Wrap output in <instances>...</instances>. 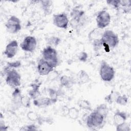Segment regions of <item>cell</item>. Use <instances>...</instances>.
<instances>
[{
  "label": "cell",
  "instance_id": "cell-5",
  "mask_svg": "<svg viewBox=\"0 0 131 131\" xmlns=\"http://www.w3.org/2000/svg\"><path fill=\"white\" fill-rule=\"evenodd\" d=\"M5 81L8 85L12 89L19 86L21 84V76L15 69H11L6 74Z\"/></svg>",
  "mask_w": 131,
  "mask_h": 131
},
{
  "label": "cell",
  "instance_id": "cell-2",
  "mask_svg": "<svg viewBox=\"0 0 131 131\" xmlns=\"http://www.w3.org/2000/svg\"><path fill=\"white\" fill-rule=\"evenodd\" d=\"M105 118L95 110L92 111L86 118V124L91 129H97L103 126Z\"/></svg>",
  "mask_w": 131,
  "mask_h": 131
},
{
  "label": "cell",
  "instance_id": "cell-19",
  "mask_svg": "<svg viewBox=\"0 0 131 131\" xmlns=\"http://www.w3.org/2000/svg\"><path fill=\"white\" fill-rule=\"evenodd\" d=\"M91 80L89 74L84 70H81L78 74V81L80 84L89 83Z\"/></svg>",
  "mask_w": 131,
  "mask_h": 131
},
{
  "label": "cell",
  "instance_id": "cell-10",
  "mask_svg": "<svg viewBox=\"0 0 131 131\" xmlns=\"http://www.w3.org/2000/svg\"><path fill=\"white\" fill-rule=\"evenodd\" d=\"M37 69L40 75L47 76L52 72L54 68L49 62L42 58L38 61Z\"/></svg>",
  "mask_w": 131,
  "mask_h": 131
},
{
  "label": "cell",
  "instance_id": "cell-26",
  "mask_svg": "<svg viewBox=\"0 0 131 131\" xmlns=\"http://www.w3.org/2000/svg\"><path fill=\"white\" fill-rule=\"evenodd\" d=\"M128 98L125 94H120L116 100V102L120 105H126L128 102Z\"/></svg>",
  "mask_w": 131,
  "mask_h": 131
},
{
  "label": "cell",
  "instance_id": "cell-1",
  "mask_svg": "<svg viewBox=\"0 0 131 131\" xmlns=\"http://www.w3.org/2000/svg\"><path fill=\"white\" fill-rule=\"evenodd\" d=\"M101 40L106 51H110L116 48L119 42L118 36L112 30H106L102 33Z\"/></svg>",
  "mask_w": 131,
  "mask_h": 131
},
{
  "label": "cell",
  "instance_id": "cell-23",
  "mask_svg": "<svg viewBox=\"0 0 131 131\" xmlns=\"http://www.w3.org/2000/svg\"><path fill=\"white\" fill-rule=\"evenodd\" d=\"M95 111L105 118L108 114L109 109L106 104L102 103L96 107Z\"/></svg>",
  "mask_w": 131,
  "mask_h": 131
},
{
  "label": "cell",
  "instance_id": "cell-33",
  "mask_svg": "<svg viewBox=\"0 0 131 131\" xmlns=\"http://www.w3.org/2000/svg\"><path fill=\"white\" fill-rule=\"evenodd\" d=\"M7 66L11 69H14L20 67L21 66V62L19 60L14 61L13 62H7Z\"/></svg>",
  "mask_w": 131,
  "mask_h": 131
},
{
  "label": "cell",
  "instance_id": "cell-17",
  "mask_svg": "<svg viewBox=\"0 0 131 131\" xmlns=\"http://www.w3.org/2000/svg\"><path fill=\"white\" fill-rule=\"evenodd\" d=\"M102 33L103 32L101 29L98 28H94L88 34L89 40L92 42L95 40L100 39L101 38Z\"/></svg>",
  "mask_w": 131,
  "mask_h": 131
},
{
  "label": "cell",
  "instance_id": "cell-15",
  "mask_svg": "<svg viewBox=\"0 0 131 131\" xmlns=\"http://www.w3.org/2000/svg\"><path fill=\"white\" fill-rule=\"evenodd\" d=\"M41 82H34L32 83L30 85L32 89L29 91L28 94L29 97L33 100L39 98L40 96L41 93L39 91V87L41 85Z\"/></svg>",
  "mask_w": 131,
  "mask_h": 131
},
{
  "label": "cell",
  "instance_id": "cell-18",
  "mask_svg": "<svg viewBox=\"0 0 131 131\" xmlns=\"http://www.w3.org/2000/svg\"><path fill=\"white\" fill-rule=\"evenodd\" d=\"M60 83L61 86L69 89L75 83V81L71 77L63 75L60 78Z\"/></svg>",
  "mask_w": 131,
  "mask_h": 131
},
{
  "label": "cell",
  "instance_id": "cell-14",
  "mask_svg": "<svg viewBox=\"0 0 131 131\" xmlns=\"http://www.w3.org/2000/svg\"><path fill=\"white\" fill-rule=\"evenodd\" d=\"M85 12L79 6H76L73 8L70 12L71 18L77 19L80 21H84Z\"/></svg>",
  "mask_w": 131,
  "mask_h": 131
},
{
  "label": "cell",
  "instance_id": "cell-31",
  "mask_svg": "<svg viewBox=\"0 0 131 131\" xmlns=\"http://www.w3.org/2000/svg\"><path fill=\"white\" fill-rule=\"evenodd\" d=\"M117 131H130V128L129 125L126 122H124L116 126Z\"/></svg>",
  "mask_w": 131,
  "mask_h": 131
},
{
  "label": "cell",
  "instance_id": "cell-6",
  "mask_svg": "<svg viewBox=\"0 0 131 131\" xmlns=\"http://www.w3.org/2000/svg\"><path fill=\"white\" fill-rule=\"evenodd\" d=\"M111 20V15L106 10H102L99 11L96 17L97 28L102 30L110 25Z\"/></svg>",
  "mask_w": 131,
  "mask_h": 131
},
{
  "label": "cell",
  "instance_id": "cell-8",
  "mask_svg": "<svg viewBox=\"0 0 131 131\" xmlns=\"http://www.w3.org/2000/svg\"><path fill=\"white\" fill-rule=\"evenodd\" d=\"M36 46V39L34 36L31 35L26 36L20 43V47L22 50L27 52H33L35 50Z\"/></svg>",
  "mask_w": 131,
  "mask_h": 131
},
{
  "label": "cell",
  "instance_id": "cell-20",
  "mask_svg": "<svg viewBox=\"0 0 131 131\" xmlns=\"http://www.w3.org/2000/svg\"><path fill=\"white\" fill-rule=\"evenodd\" d=\"M41 7L46 15L50 14L52 12V6L53 2L50 0H43L40 1Z\"/></svg>",
  "mask_w": 131,
  "mask_h": 131
},
{
  "label": "cell",
  "instance_id": "cell-38",
  "mask_svg": "<svg viewBox=\"0 0 131 131\" xmlns=\"http://www.w3.org/2000/svg\"><path fill=\"white\" fill-rule=\"evenodd\" d=\"M5 122L2 121V120H1V123H0V130L1 131H6L8 129V127L7 126H6L5 123Z\"/></svg>",
  "mask_w": 131,
  "mask_h": 131
},
{
  "label": "cell",
  "instance_id": "cell-35",
  "mask_svg": "<svg viewBox=\"0 0 131 131\" xmlns=\"http://www.w3.org/2000/svg\"><path fill=\"white\" fill-rule=\"evenodd\" d=\"M78 60L80 61L84 62H86L88 60V55L86 52H84V51H82V52L79 53V54L78 55Z\"/></svg>",
  "mask_w": 131,
  "mask_h": 131
},
{
  "label": "cell",
  "instance_id": "cell-4",
  "mask_svg": "<svg viewBox=\"0 0 131 131\" xmlns=\"http://www.w3.org/2000/svg\"><path fill=\"white\" fill-rule=\"evenodd\" d=\"M42 58L49 62L54 68L58 64V59L56 50L51 46H47L42 51Z\"/></svg>",
  "mask_w": 131,
  "mask_h": 131
},
{
  "label": "cell",
  "instance_id": "cell-30",
  "mask_svg": "<svg viewBox=\"0 0 131 131\" xmlns=\"http://www.w3.org/2000/svg\"><path fill=\"white\" fill-rule=\"evenodd\" d=\"M27 117L28 120H29L30 121L32 122H35L38 121L40 116L34 111H29L27 114Z\"/></svg>",
  "mask_w": 131,
  "mask_h": 131
},
{
  "label": "cell",
  "instance_id": "cell-22",
  "mask_svg": "<svg viewBox=\"0 0 131 131\" xmlns=\"http://www.w3.org/2000/svg\"><path fill=\"white\" fill-rule=\"evenodd\" d=\"M77 104L79 107L84 110L88 111H92V108L91 103L85 99H80L77 102Z\"/></svg>",
  "mask_w": 131,
  "mask_h": 131
},
{
  "label": "cell",
  "instance_id": "cell-3",
  "mask_svg": "<svg viewBox=\"0 0 131 131\" xmlns=\"http://www.w3.org/2000/svg\"><path fill=\"white\" fill-rule=\"evenodd\" d=\"M101 79L105 82H110L115 77V71L114 68L105 61H102L99 69Z\"/></svg>",
  "mask_w": 131,
  "mask_h": 131
},
{
  "label": "cell",
  "instance_id": "cell-37",
  "mask_svg": "<svg viewBox=\"0 0 131 131\" xmlns=\"http://www.w3.org/2000/svg\"><path fill=\"white\" fill-rule=\"evenodd\" d=\"M69 111V108L67 106H64L62 108V114L63 116H67L68 115V113Z\"/></svg>",
  "mask_w": 131,
  "mask_h": 131
},
{
  "label": "cell",
  "instance_id": "cell-21",
  "mask_svg": "<svg viewBox=\"0 0 131 131\" xmlns=\"http://www.w3.org/2000/svg\"><path fill=\"white\" fill-rule=\"evenodd\" d=\"M120 94V93H119L118 92L112 90L109 94L107 95L104 97V100L105 102H107L108 103L112 104L114 101H116V100L117 97Z\"/></svg>",
  "mask_w": 131,
  "mask_h": 131
},
{
  "label": "cell",
  "instance_id": "cell-11",
  "mask_svg": "<svg viewBox=\"0 0 131 131\" xmlns=\"http://www.w3.org/2000/svg\"><path fill=\"white\" fill-rule=\"evenodd\" d=\"M18 49V44L17 41L16 40H13L7 45L4 53L8 58H12L16 55Z\"/></svg>",
  "mask_w": 131,
  "mask_h": 131
},
{
  "label": "cell",
  "instance_id": "cell-9",
  "mask_svg": "<svg viewBox=\"0 0 131 131\" xmlns=\"http://www.w3.org/2000/svg\"><path fill=\"white\" fill-rule=\"evenodd\" d=\"M53 23L54 26L57 28L67 29L69 24V19L67 15L63 12L53 15Z\"/></svg>",
  "mask_w": 131,
  "mask_h": 131
},
{
  "label": "cell",
  "instance_id": "cell-27",
  "mask_svg": "<svg viewBox=\"0 0 131 131\" xmlns=\"http://www.w3.org/2000/svg\"><path fill=\"white\" fill-rule=\"evenodd\" d=\"M48 92L49 97L56 103L57 101L58 97L59 96L58 92L54 89L49 88L48 90Z\"/></svg>",
  "mask_w": 131,
  "mask_h": 131
},
{
  "label": "cell",
  "instance_id": "cell-7",
  "mask_svg": "<svg viewBox=\"0 0 131 131\" xmlns=\"http://www.w3.org/2000/svg\"><path fill=\"white\" fill-rule=\"evenodd\" d=\"M5 27L9 33L16 34L21 29V21L17 16L12 15L5 23Z\"/></svg>",
  "mask_w": 131,
  "mask_h": 131
},
{
  "label": "cell",
  "instance_id": "cell-13",
  "mask_svg": "<svg viewBox=\"0 0 131 131\" xmlns=\"http://www.w3.org/2000/svg\"><path fill=\"white\" fill-rule=\"evenodd\" d=\"M128 118V115L126 113L117 110L113 116V121L114 125L116 126L126 121Z\"/></svg>",
  "mask_w": 131,
  "mask_h": 131
},
{
  "label": "cell",
  "instance_id": "cell-12",
  "mask_svg": "<svg viewBox=\"0 0 131 131\" xmlns=\"http://www.w3.org/2000/svg\"><path fill=\"white\" fill-rule=\"evenodd\" d=\"M55 102L49 97H39L33 100V104L38 107H46L55 103Z\"/></svg>",
  "mask_w": 131,
  "mask_h": 131
},
{
  "label": "cell",
  "instance_id": "cell-25",
  "mask_svg": "<svg viewBox=\"0 0 131 131\" xmlns=\"http://www.w3.org/2000/svg\"><path fill=\"white\" fill-rule=\"evenodd\" d=\"M79 115V110L75 107H71L69 108L68 116L72 120H76Z\"/></svg>",
  "mask_w": 131,
  "mask_h": 131
},
{
  "label": "cell",
  "instance_id": "cell-24",
  "mask_svg": "<svg viewBox=\"0 0 131 131\" xmlns=\"http://www.w3.org/2000/svg\"><path fill=\"white\" fill-rule=\"evenodd\" d=\"M47 43L49 46L51 47H56L58 45H59V43L61 42V39L59 37L55 36H50L49 38H48L46 39Z\"/></svg>",
  "mask_w": 131,
  "mask_h": 131
},
{
  "label": "cell",
  "instance_id": "cell-32",
  "mask_svg": "<svg viewBox=\"0 0 131 131\" xmlns=\"http://www.w3.org/2000/svg\"><path fill=\"white\" fill-rule=\"evenodd\" d=\"M120 0H108L106 1L107 4L114 7L116 9H118L120 7Z\"/></svg>",
  "mask_w": 131,
  "mask_h": 131
},
{
  "label": "cell",
  "instance_id": "cell-36",
  "mask_svg": "<svg viewBox=\"0 0 131 131\" xmlns=\"http://www.w3.org/2000/svg\"><path fill=\"white\" fill-rule=\"evenodd\" d=\"M20 130H38V128L35 124H32L27 125L21 127Z\"/></svg>",
  "mask_w": 131,
  "mask_h": 131
},
{
  "label": "cell",
  "instance_id": "cell-34",
  "mask_svg": "<svg viewBox=\"0 0 131 131\" xmlns=\"http://www.w3.org/2000/svg\"><path fill=\"white\" fill-rule=\"evenodd\" d=\"M58 75H59L58 72L54 69L52 72H51L47 75L48 76V79L50 81L54 80L58 77Z\"/></svg>",
  "mask_w": 131,
  "mask_h": 131
},
{
  "label": "cell",
  "instance_id": "cell-29",
  "mask_svg": "<svg viewBox=\"0 0 131 131\" xmlns=\"http://www.w3.org/2000/svg\"><path fill=\"white\" fill-rule=\"evenodd\" d=\"M100 39L95 40L92 42L93 50L95 52H99L103 48V45Z\"/></svg>",
  "mask_w": 131,
  "mask_h": 131
},
{
  "label": "cell",
  "instance_id": "cell-16",
  "mask_svg": "<svg viewBox=\"0 0 131 131\" xmlns=\"http://www.w3.org/2000/svg\"><path fill=\"white\" fill-rule=\"evenodd\" d=\"M22 96L20 89L18 88H15L12 93V101L15 106L19 107L21 106L20 100Z\"/></svg>",
  "mask_w": 131,
  "mask_h": 131
},
{
  "label": "cell",
  "instance_id": "cell-28",
  "mask_svg": "<svg viewBox=\"0 0 131 131\" xmlns=\"http://www.w3.org/2000/svg\"><path fill=\"white\" fill-rule=\"evenodd\" d=\"M20 103L21 106L28 108L31 106V98L28 96L23 95L21 98Z\"/></svg>",
  "mask_w": 131,
  "mask_h": 131
}]
</instances>
